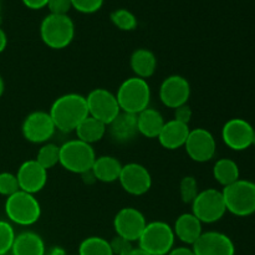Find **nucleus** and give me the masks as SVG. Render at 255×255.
<instances>
[{
    "label": "nucleus",
    "instance_id": "obj_1",
    "mask_svg": "<svg viewBox=\"0 0 255 255\" xmlns=\"http://www.w3.org/2000/svg\"><path fill=\"white\" fill-rule=\"evenodd\" d=\"M56 129L72 132L89 116L86 97L80 94H66L57 97L49 111Z\"/></svg>",
    "mask_w": 255,
    "mask_h": 255
},
{
    "label": "nucleus",
    "instance_id": "obj_2",
    "mask_svg": "<svg viewBox=\"0 0 255 255\" xmlns=\"http://www.w3.org/2000/svg\"><path fill=\"white\" fill-rule=\"evenodd\" d=\"M116 99L121 111L138 115L144 109L149 107L151 87L147 80L137 76L129 77L120 85Z\"/></svg>",
    "mask_w": 255,
    "mask_h": 255
},
{
    "label": "nucleus",
    "instance_id": "obj_3",
    "mask_svg": "<svg viewBox=\"0 0 255 255\" xmlns=\"http://www.w3.org/2000/svg\"><path fill=\"white\" fill-rule=\"evenodd\" d=\"M40 37L50 49H65L75 37L74 21L69 15L49 14L40 25Z\"/></svg>",
    "mask_w": 255,
    "mask_h": 255
},
{
    "label": "nucleus",
    "instance_id": "obj_4",
    "mask_svg": "<svg viewBox=\"0 0 255 255\" xmlns=\"http://www.w3.org/2000/svg\"><path fill=\"white\" fill-rule=\"evenodd\" d=\"M173 228L168 223L154 221L147 223L138 242V248L149 255H167L174 248Z\"/></svg>",
    "mask_w": 255,
    "mask_h": 255
},
{
    "label": "nucleus",
    "instance_id": "obj_5",
    "mask_svg": "<svg viewBox=\"0 0 255 255\" xmlns=\"http://www.w3.org/2000/svg\"><path fill=\"white\" fill-rule=\"evenodd\" d=\"M227 212L237 217H248L255 213V183L248 179H238L222 189Z\"/></svg>",
    "mask_w": 255,
    "mask_h": 255
},
{
    "label": "nucleus",
    "instance_id": "obj_6",
    "mask_svg": "<svg viewBox=\"0 0 255 255\" xmlns=\"http://www.w3.org/2000/svg\"><path fill=\"white\" fill-rule=\"evenodd\" d=\"M5 214L12 223L21 227H29L40 219L41 207L34 194L17 191L16 193L6 198Z\"/></svg>",
    "mask_w": 255,
    "mask_h": 255
},
{
    "label": "nucleus",
    "instance_id": "obj_7",
    "mask_svg": "<svg viewBox=\"0 0 255 255\" xmlns=\"http://www.w3.org/2000/svg\"><path fill=\"white\" fill-rule=\"evenodd\" d=\"M96 153L92 144L80 139H70L60 146V163L71 173L82 174L92 168Z\"/></svg>",
    "mask_w": 255,
    "mask_h": 255
},
{
    "label": "nucleus",
    "instance_id": "obj_8",
    "mask_svg": "<svg viewBox=\"0 0 255 255\" xmlns=\"http://www.w3.org/2000/svg\"><path fill=\"white\" fill-rule=\"evenodd\" d=\"M191 206L192 213L202 223L206 224H212L221 221L224 214L227 213L223 193L216 188H207L204 191H199Z\"/></svg>",
    "mask_w": 255,
    "mask_h": 255
},
{
    "label": "nucleus",
    "instance_id": "obj_9",
    "mask_svg": "<svg viewBox=\"0 0 255 255\" xmlns=\"http://www.w3.org/2000/svg\"><path fill=\"white\" fill-rule=\"evenodd\" d=\"M86 104L89 116L104 122L106 126L111 124L121 112L116 95L102 87L94 89L89 92L86 96Z\"/></svg>",
    "mask_w": 255,
    "mask_h": 255
},
{
    "label": "nucleus",
    "instance_id": "obj_10",
    "mask_svg": "<svg viewBox=\"0 0 255 255\" xmlns=\"http://www.w3.org/2000/svg\"><path fill=\"white\" fill-rule=\"evenodd\" d=\"M184 148L192 161L204 163L211 161L216 154L217 142L212 132L199 127L189 131Z\"/></svg>",
    "mask_w": 255,
    "mask_h": 255
},
{
    "label": "nucleus",
    "instance_id": "obj_11",
    "mask_svg": "<svg viewBox=\"0 0 255 255\" xmlns=\"http://www.w3.org/2000/svg\"><path fill=\"white\" fill-rule=\"evenodd\" d=\"M22 134L31 143H46L54 136L56 127L49 112L34 111L22 122Z\"/></svg>",
    "mask_w": 255,
    "mask_h": 255
},
{
    "label": "nucleus",
    "instance_id": "obj_12",
    "mask_svg": "<svg viewBox=\"0 0 255 255\" xmlns=\"http://www.w3.org/2000/svg\"><path fill=\"white\" fill-rule=\"evenodd\" d=\"M222 138L233 151H244L255 142V131L251 124L243 119H232L222 128Z\"/></svg>",
    "mask_w": 255,
    "mask_h": 255
},
{
    "label": "nucleus",
    "instance_id": "obj_13",
    "mask_svg": "<svg viewBox=\"0 0 255 255\" xmlns=\"http://www.w3.org/2000/svg\"><path fill=\"white\" fill-rule=\"evenodd\" d=\"M143 213L133 207H126L117 212L114 219V228L117 236L129 242H137L146 227Z\"/></svg>",
    "mask_w": 255,
    "mask_h": 255
},
{
    "label": "nucleus",
    "instance_id": "obj_14",
    "mask_svg": "<svg viewBox=\"0 0 255 255\" xmlns=\"http://www.w3.org/2000/svg\"><path fill=\"white\" fill-rule=\"evenodd\" d=\"M119 182L124 191L131 196H143L152 187L151 173L139 163H127L122 166Z\"/></svg>",
    "mask_w": 255,
    "mask_h": 255
},
{
    "label": "nucleus",
    "instance_id": "obj_15",
    "mask_svg": "<svg viewBox=\"0 0 255 255\" xmlns=\"http://www.w3.org/2000/svg\"><path fill=\"white\" fill-rule=\"evenodd\" d=\"M191 96V85L186 77L181 75H171L166 77L159 86V100L168 109L186 105Z\"/></svg>",
    "mask_w": 255,
    "mask_h": 255
},
{
    "label": "nucleus",
    "instance_id": "obj_16",
    "mask_svg": "<svg viewBox=\"0 0 255 255\" xmlns=\"http://www.w3.org/2000/svg\"><path fill=\"white\" fill-rule=\"evenodd\" d=\"M194 255H234L236 247L227 234L221 232H203L191 247Z\"/></svg>",
    "mask_w": 255,
    "mask_h": 255
},
{
    "label": "nucleus",
    "instance_id": "obj_17",
    "mask_svg": "<svg viewBox=\"0 0 255 255\" xmlns=\"http://www.w3.org/2000/svg\"><path fill=\"white\" fill-rule=\"evenodd\" d=\"M16 178L20 191L35 194L42 191L46 186L47 171L37 163L36 159H29L19 167Z\"/></svg>",
    "mask_w": 255,
    "mask_h": 255
},
{
    "label": "nucleus",
    "instance_id": "obj_18",
    "mask_svg": "<svg viewBox=\"0 0 255 255\" xmlns=\"http://www.w3.org/2000/svg\"><path fill=\"white\" fill-rule=\"evenodd\" d=\"M107 131L117 143H127L132 141L138 134L137 115L121 111L111 124L107 125Z\"/></svg>",
    "mask_w": 255,
    "mask_h": 255
},
{
    "label": "nucleus",
    "instance_id": "obj_19",
    "mask_svg": "<svg viewBox=\"0 0 255 255\" xmlns=\"http://www.w3.org/2000/svg\"><path fill=\"white\" fill-rule=\"evenodd\" d=\"M191 128L188 125L182 124L176 120H169L164 124L163 128L161 129L158 134V141L161 146L166 149H178L184 147Z\"/></svg>",
    "mask_w": 255,
    "mask_h": 255
},
{
    "label": "nucleus",
    "instance_id": "obj_20",
    "mask_svg": "<svg viewBox=\"0 0 255 255\" xmlns=\"http://www.w3.org/2000/svg\"><path fill=\"white\" fill-rule=\"evenodd\" d=\"M202 223L193 213H183L177 218L174 223L173 232L176 238H178L182 243L187 246H193L197 239L203 233Z\"/></svg>",
    "mask_w": 255,
    "mask_h": 255
},
{
    "label": "nucleus",
    "instance_id": "obj_21",
    "mask_svg": "<svg viewBox=\"0 0 255 255\" xmlns=\"http://www.w3.org/2000/svg\"><path fill=\"white\" fill-rule=\"evenodd\" d=\"M121 169L122 164L116 157L100 156L95 159L91 171L96 181L104 182V183H112V182L119 181Z\"/></svg>",
    "mask_w": 255,
    "mask_h": 255
},
{
    "label": "nucleus",
    "instance_id": "obj_22",
    "mask_svg": "<svg viewBox=\"0 0 255 255\" xmlns=\"http://www.w3.org/2000/svg\"><path fill=\"white\" fill-rule=\"evenodd\" d=\"M164 121L163 116L157 110L147 107L143 111L137 115V127H138V133L147 138H157L163 128Z\"/></svg>",
    "mask_w": 255,
    "mask_h": 255
},
{
    "label": "nucleus",
    "instance_id": "obj_23",
    "mask_svg": "<svg viewBox=\"0 0 255 255\" xmlns=\"http://www.w3.org/2000/svg\"><path fill=\"white\" fill-rule=\"evenodd\" d=\"M12 255H45V243L35 232H22L15 237Z\"/></svg>",
    "mask_w": 255,
    "mask_h": 255
},
{
    "label": "nucleus",
    "instance_id": "obj_24",
    "mask_svg": "<svg viewBox=\"0 0 255 255\" xmlns=\"http://www.w3.org/2000/svg\"><path fill=\"white\" fill-rule=\"evenodd\" d=\"M129 65H131L132 71L134 72V76L146 80L156 71L157 57L151 50L137 49L132 52Z\"/></svg>",
    "mask_w": 255,
    "mask_h": 255
},
{
    "label": "nucleus",
    "instance_id": "obj_25",
    "mask_svg": "<svg viewBox=\"0 0 255 255\" xmlns=\"http://www.w3.org/2000/svg\"><path fill=\"white\" fill-rule=\"evenodd\" d=\"M107 132V126L104 122L94 119L91 116H87L79 126L75 129L77 139L86 143L92 144L101 141Z\"/></svg>",
    "mask_w": 255,
    "mask_h": 255
},
{
    "label": "nucleus",
    "instance_id": "obj_26",
    "mask_svg": "<svg viewBox=\"0 0 255 255\" xmlns=\"http://www.w3.org/2000/svg\"><path fill=\"white\" fill-rule=\"evenodd\" d=\"M213 177L221 186L227 187L241 179V171L236 161L231 158H221L214 163Z\"/></svg>",
    "mask_w": 255,
    "mask_h": 255
},
{
    "label": "nucleus",
    "instance_id": "obj_27",
    "mask_svg": "<svg viewBox=\"0 0 255 255\" xmlns=\"http://www.w3.org/2000/svg\"><path fill=\"white\" fill-rule=\"evenodd\" d=\"M79 255H114L110 242L102 237H89L79 247Z\"/></svg>",
    "mask_w": 255,
    "mask_h": 255
},
{
    "label": "nucleus",
    "instance_id": "obj_28",
    "mask_svg": "<svg viewBox=\"0 0 255 255\" xmlns=\"http://www.w3.org/2000/svg\"><path fill=\"white\" fill-rule=\"evenodd\" d=\"M35 159L46 171L50 168H54L56 164L60 163V146L46 142L39 148Z\"/></svg>",
    "mask_w": 255,
    "mask_h": 255
},
{
    "label": "nucleus",
    "instance_id": "obj_29",
    "mask_svg": "<svg viewBox=\"0 0 255 255\" xmlns=\"http://www.w3.org/2000/svg\"><path fill=\"white\" fill-rule=\"evenodd\" d=\"M112 24L122 31H132L137 27V17L127 9H117L110 15Z\"/></svg>",
    "mask_w": 255,
    "mask_h": 255
},
{
    "label": "nucleus",
    "instance_id": "obj_30",
    "mask_svg": "<svg viewBox=\"0 0 255 255\" xmlns=\"http://www.w3.org/2000/svg\"><path fill=\"white\" fill-rule=\"evenodd\" d=\"M179 193H181V198L183 203L192 204L197 194L199 193L197 179L193 176L183 177L181 183H179Z\"/></svg>",
    "mask_w": 255,
    "mask_h": 255
},
{
    "label": "nucleus",
    "instance_id": "obj_31",
    "mask_svg": "<svg viewBox=\"0 0 255 255\" xmlns=\"http://www.w3.org/2000/svg\"><path fill=\"white\" fill-rule=\"evenodd\" d=\"M15 237L16 234L11 224L6 221H0V255H6L11 252Z\"/></svg>",
    "mask_w": 255,
    "mask_h": 255
},
{
    "label": "nucleus",
    "instance_id": "obj_32",
    "mask_svg": "<svg viewBox=\"0 0 255 255\" xmlns=\"http://www.w3.org/2000/svg\"><path fill=\"white\" fill-rule=\"evenodd\" d=\"M20 191L19 183H17L16 174H12L10 172H2L0 173V194L7 197L12 196Z\"/></svg>",
    "mask_w": 255,
    "mask_h": 255
},
{
    "label": "nucleus",
    "instance_id": "obj_33",
    "mask_svg": "<svg viewBox=\"0 0 255 255\" xmlns=\"http://www.w3.org/2000/svg\"><path fill=\"white\" fill-rule=\"evenodd\" d=\"M105 0H71L72 7L82 14H94L99 11Z\"/></svg>",
    "mask_w": 255,
    "mask_h": 255
},
{
    "label": "nucleus",
    "instance_id": "obj_34",
    "mask_svg": "<svg viewBox=\"0 0 255 255\" xmlns=\"http://www.w3.org/2000/svg\"><path fill=\"white\" fill-rule=\"evenodd\" d=\"M110 247H111L114 255H128L134 249L133 246H132V242L127 241V239L122 238L117 234L110 242Z\"/></svg>",
    "mask_w": 255,
    "mask_h": 255
},
{
    "label": "nucleus",
    "instance_id": "obj_35",
    "mask_svg": "<svg viewBox=\"0 0 255 255\" xmlns=\"http://www.w3.org/2000/svg\"><path fill=\"white\" fill-rule=\"evenodd\" d=\"M46 6L50 10V14L67 15L72 7V4L71 0H49Z\"/></svg>",
    "mask_w": 255,
    "mask_h": 255
},
{
    "label": "nucleus",
    "instance_id": "obj_36",
    "mask_svg": "<svg viewBox=\"0 0 255 255\" xmlns=\"http://www.w3.org/2000/svg\"><path fill=\"white\" fill-rule=\"evenodd\" d=\"M192 115H193L192 109L187 104L174 109V120L182 122V124L189 125L192 120Z\"/></svg>",
    "mask_w": 255,
    "mask_h": 255
},
{
    "label": "nucleus",
    "instance_id": "obj_37",
    "mask_svg": "<svg viewBox=\"0 0 255 255\" xmlns=\"http://www.w3.org/2000/svg\"><path fill=\"white\" fill-rule=\"evenodd\" d=\"M22 4L31 10H40L47 5L49 0H21Z\"/></svg>",
    "mask_w": 255,
    "mask_h": 255
},
{
    "label": "nucleus",
    "instance_id": "obj_38",
    "mask_svg": "<svg viewBox=\"0 0 255 255\" xmlns=\"http://www.w3.org/2000/svg\"><path fill=\"white\" fill-rule=\"evenodd\" d=\"M167 255H194V253L192 248H188V247H177V248L172 249Z\"/></svg>",
    "mask_w": 255,
    "mask_h": 255
},
{
    "label": "nucleus",
    "instance_id": "obj_39",
    "mask_svg": "<svg viewBox=\"0 0 255 255\" xmlns=\"http://www.w3.org/2000/svg\"><path fill=\"white\" fill-rule=\"evenodd\" d=\"M6 45H7V36H6V34H5L4 30L0 27V54L4 51L5 47H6Z\"/></svg>",
    "mask_w": 255,
    "mask_h": 255
},
{
    "label": "nucleus",
    "instance_id": "obj_40",
    "mask_svg": "<svg viewBox=\"0 0 255 255\" xmlns=\"http://www.w3.org/2000/svg\"><path fill=\"white\" fill-rule=\"evenodd\" d=\"M128 255H149V254L146 253V252H143V251H142V249L134 248L133 251H132L131 253H129Z\"/></svg>",
    "mask_w": 255,
    "mask_h": 255
},
{
    "label": "nucleus",
    "instance_id": "obj_41",
    "mask_svg": "<svg viewBox=\"0 0 255 255\" xmlns=\"http://www.w3.org/2000/svg\"><path fill=\"white\" fill-rule=\"evenodd\" d=\"M2 94H4V80L0 76V97H1Z\"/></svg>",
    "mask_w": 255,
    "mask_h": 255
}]
</instances>
